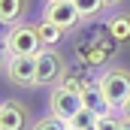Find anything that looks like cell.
I'll use <instances>...</instances> for the list:
<instances>
[{
  "label": "cell",
  "mask_w": 130,
  "mask_h": 130,
  "mask_svg": "<svg viewBox=\"0 0 130 130\" xmlns=\"http://www.w3.org/2000/svg\"><path fill=\"white\" fill-rule=\"evenodd\" d=\"M112 52H115V39L109 36L106 24L94 27L91 33H85V36L76 42V58H79V64L88 67V70L103 67L109 58H112Z\"/></svg>",
  "instance_id": "cell-1"
},
{
  "label": "cell",
  "mask_w": 130,
  "mask_h": 130,
  "mask_svg": "<svg viewBox=\"0 0 130 130\" xmlns=\"http://www.w3.org/2000/svg\"><path fill=\"white\" fill-rule=\"evenodd\" d=\"M97 88L103 91V97L112 103V109L118 112L124 106V100L130 97V70L124 67H109L97 76Z\"/></svg>",
  "instance_id": "cell-2"
},
{
  "label": "cell",
  "mask_w": 130,
  "mask_h": 130,
  "mask_svg": "<svg viewBox=\"0 0 130 130\" xmlns=\"http://www.w3.org/2000/svg\"><path fill=\"white\" fill-rule=\"evenodd\" d=\"M3 48H6V58L9 55H39L42 42H39L36 24H27V21L12 24L6 30V36H3Z\"/></svg>",
  "instance_id": "cell-3"
},
{
  "label": "cell",
  "mask_w": 130,
  "mask_h": 130,
  "mask_svg": "<svg viewBox=\"0 0 130 130\" xmlns=\"http://www.w3.org/2000/svg\"><path fill=\"white\" fill-rule=\"evenodd\" d=\"M64 73H67V61H64V55L58 48H42L36 55V85L55 88Z\"/></svg>",
  "instance_id": "cell-4"
},
{
  "label": "cell",
  "mask_w": 130,
  "mask_h": 130,
  "mask_svg": "<svg viewBox=\"0 0 130 130\" xmlns=\"http://www.w3.org/2000/svg\"><path fill=\"white\" fill-rule=\"evenodd\" d=\"M85 109V103H82V94H73V91H67L61 85H55L52 91H48V112L52 115H58L61 121H73L79 112Z\"/></svg>",
  "instance_id": "cell-5"
},
{
  "label": "cell",
  "mask_w": 130,
  "mask_h": 130,
  "mask_svg": "<svg viewBox=\"0 0 130 130\" xmlns=\"http://www.w3.org/2000/svg\"><path fill=\"white\" fill-rule=\"evenodd\" d=\"M6 79L18 88H36V55H9Z\"/></svg>",
  "instance_id": "cell-6"
},
{
  "label": "cell",
  "mask_w": 130,
  "mask_h": 130,
  "mask_svg": "<svg viewBox=\"0 0 130 130\" xmlns=\"http://www.w3.org/2000/svg\"><path fill=\"white\" fill-rule=\"evenodd\" d=\"M42 18L45 21H52V24H58L64 33L76 30L85 18H82V12L76 9V3L73 0H58V3H45L42 6Z\"/></svg>",
  "instance_id": "cell-7"
},
{
  "label": "cell",
  "mask_w": 130,
  "mask_h": 130,
  "mask_svg": "<svg viewBox=\"0 0 130 130\" xmlns=\"http://www.w3.org/2000/svg\"><path fill=\"white\" fill-rule=\"evenodd\" d=\"M33 118L30 109L21 103V100H3L0 106V130H30Z\"/></svg>",
  "instance_id": "cell-8"
},
{
  "label": "cell",
  "mask_w": 130,
  "mask_h": 130,
  "mask_svg": "<svg viewBox=\"0 0 130 130\" xmlns=\"http://www.w3.org/2000/svg\"><path fill=\"white\" fill-rule=\"evenodd\" d=\"M94 82H97V79L91 76V70L79 64V67H73V70L67 67V73L61 76V82H58V85H61V88H67V91H73V94H85Z\"/></svg>",
  "instance_id": "cell-9"
},
{
  "label": "cell",
  "mask_w": 130,
  "mask_h": 130,
  "mask_svg": "<svg viewBox=\"0 0 130 130\" xmlns=\"http://www.w3.org/2000/svg\"><path fill=\"white\" fill-rule=\"evenodd\" d=\"M82 103H85V109H88V112H94L97 118H103V115H112V112H115V109H112V103L103 97V91L97 88V82H94V85H91V88L82 94Z\"/></svg>",
  "instance_id": "cell-10"
},
{
  "label": "cell",
  "mask_w": 130,
  "mask_h": 130,
  "mask_svg": "<svg viewBox=\"0 0 130 130\" xmlns=\"http://www.w3.org/2000/svg\"><path fill=\"white\" fill-rule=\"evenodd\" d=\"M103 24H106V30H109V36L115 42H127L130 39V12H115Z\"/></svg>",
  "instance_id": "cell-11"
},
{
  "label": "cell",
  "mask_w": 130,
  "mask_h": 130,
  "mask_svg": "<svg viewBox=\"0 0 130 130\" xmlns=\"http://www.w3.org/2000/svg\"><path fill=\"white\" fill-rule=\"evenodd\" d=\"M24 12H27V0H0V21L3 24H18L24 21Z\"/></svg>",
  "instance_id": "cell-12"
},
{
  "label": "cell",
  "mask_w": 130,
  "mask_h": 130,
  "mask_svg": "<svg viewBox=\"0 0 130 130\" xmlns=\"http://www.w3.org/2000/svg\"><path fill=\"white\" fill-rule=\"evenodd\" d=\"M36 33H39V42H42V48H55V45L64 39V30H61L58 24L45 21V18H39V21H36Z\"/></svg>",
  "instance_id": "cell-13"
},
{
  "label": "cell",
  "mask_w": 130,
  "mask_h": 130,
  "mask_svg": "<svg viewBox=\"0 0 130 130\" xmlns=\"http://www.w3.org/2000/svg\"><path fill=\"white\" fill-rule=\"evenodd\" d=\"M73 3H76V9L82 12V18H85V21L97 18L100 12L106 9V0H73Z\"/></svg>",
  "instance_id": "cell-14"
},
{
  "label": "cell",
  "mask_w": 130,
  "mask_h": 130,
  "mask_svg": "<svg viewBox=\"0 0 130 130\" xmlns=\"http://www.w3.org/2000/svg\"><path fill=\"white\" fill-rule=\"evenodd\" d=\"M94 127H97V130H124V127H127V121L121 118V112H112V115L97 118V121H94Z\"/></svg>",
  "instance_id": "cell-15"
},
{
  "label": "cell",
  "mask_w": 130,
  "mask_h": 130,
  "mask_svg": "<svg viewBox=\"0 0 130 130\" xmlns=\"http://www.w3.org/2000/svg\"><path fill=\"white\" fill-rule=\"evenodd\" d=\"M67 127H70L67 121H61L58 115H52V112H48V115H42V118H36L30 130H67Z\"/></svg>",
  "instance_id": "cell-16"
},
{
  "label": "cell",
  "mask_w": 130,
  "mask_h": 130,
  "mask_svg": "<svg viewBox=\"0 0 130 130\" xmlns=\"http://www.w3.org/2000/svg\"><path fill=\"white\" fill-rule=\"evenodd\" d=\"M94 121H97V115L94 112H88V109H82L73 121H70V127H76V130H88V127H94Z\"/></svg>",
  "instance_id": "cell-17"
},
{
  "label": "cell",
  "mask_w": 130,
  "mask_h": 130,
  "mask_svg": "<svg viewBox=\"0 0 130 130\" xmlns=\"http://www.w3.org/2000/svg\"><path fill=\"white\" fill-rule=\"evenodd\" d=\"M118 112H121V118H124V121H127V124H130V97L124 100V106H121Z\"/></svg>",
  "instance_id": "cell-18"
},
{
  "label": "cell",
  "mask_w": 130,
  "mask_h": 130,
  "mask_svg": "<svg viewBox=\"0 0 130 130\" xmlns=\"http://www.w3.org/2000/svg\"><path fill=\"white\" fill-rule=\"evenodd\" d=\"M118 3H121V0H106V9H115Z\"/></svg>",
  "instance_id": "cell-19"
},
{
  "label": "cell",
  "mask_w": 130,
  "mask_h": 130,
  "mask_svg": "<svg viewBox=\"0 0 130 130\" xmlns=\"http://www.w3.org/2000/svg\"><path fill=\"white\" fill-rule=\"evenodd\" d=\"M45 3H58V0H45Z\"/></svg>",
  "instance_id": "cell-20"
},
{
  "label": "cell",
  "mask_w": 130,
  "mask_h": 130,
  "mask_svg": "<svg viewBox=\"0 0 130 130\" xmlns=\"http://www.w3.org/2000/svg\"><path fill=\"white\" fill-rule=\"evenodd\" d=\"M88 130H97V127H88Z\"/></svg>",
  "instance_id": "cell-21"
},
{
  "label": "cell",
  "mask_w": 130,
  "mask_h": 130,
  "mask_svg": "<svg viewBox=\"0 0 130 130\" xmlns=\"http://www.w3.org/2000/svg\"><path fill=\"white\" fill-rule=\"evenodd\" d=\"M67 130H76V127H67Z\"/></svg>",
  "instance_id": "cell-22"
},
{
  "label": "cell",
  "mask_w": 130,
  "mask_h": 130,
  "mask_svg": "<svg viewBox=\"0 0 130 130\" xmlns=\"http://www.w3.org/2000/svg\"><path fill=\"white\" fill-rule=\"evenodd\" d=\"M124 130H130V124H127V127H124Z\"/></svg>",
  "instance_id": "cell-23"
}]
</instances>
